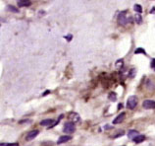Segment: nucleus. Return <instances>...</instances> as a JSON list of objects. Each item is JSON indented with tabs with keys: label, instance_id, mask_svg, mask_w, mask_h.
<instances>
[{
	"label": "nucleus",
	"instance_id": "f257e3e1",
	"mask_svg": "<svg viewBox=\"0 0 155 146\" xmlns=\"http://www.w3.org/2000/svg\"><path fill=\"white\" fill-rule=\"evenodd\" d=\"M132 21H133L132 16H130V14H128L127 11L121 12V13L119 14V16H118V23H119L121 26H126L127 24L132 23Z\"/></svg>",
	"mask_w": 155,
	"mask_h": 146
},
{
	"label": "nucleus",
	"instance_id": "f03ea898",
	"mask_svg": "<svg viewBox=\"0 0 155 146\" xmlns=\"http://www.w3.org/2000/svg\"><path fill=\"white\" fill-rule=\"evenodd\" d=\"M76 130V127H75V123H72V121H68V123H65L64 125V128H63V131L67 134H71Z\"/></svg>",
	"mask_w": 155,
	"mask_h": 146
},
{
	"label": "nucleus",
	"instance_id": "7ed1b4c3",
	"mask_svg": "<svg viewBox=\"0 0 155 146\" xmlns=\"http://www.w3.org/2000/svg\"><path fill=\"white\" fill-rule=\"evenodd\" d=\"M137 106V98L136 96H130L127 100V108L130 109H134Z\"/></svg>",
	"mask_w": 155,
	"mask_h": 146
},
{
	"label": "nucleus",
	"instance_id": "20e7f679",
	"mask_svg": "<svg viewBox=\"0 0 155 146\" xmlns=\"http://www.w3.org/2000/svg\"><path fill=\"white\" fill-rule=\"evenodd\" d=\"M142 107L146 109H155V101L152 100H145L143 103H142Z\"/></svg>",
	"mask_w": 155,
	"mask_h": 146
},
{
	"label": "nucleus",
	"instance_id": "39448f33",
	"mask_svg": "<svg viewBox=\"0 0 155 146\" xmlns=\"http://www.w3.org/2000/svg\"><path fill=\"white\" fill-rule=\"evenodd\" d=\"M68 119L70 120V121H72V123H79L80 121V116L78 115L77 113L75 112H71L70 113H69V116H68Z\"/></svg>",
	"mask_w": 155,
	"mask_h": 146
},
{
	"label": "nucleus",
	"instance_id": "423d86ee",
	"mask_svg": "<svg viewBox=\"0 0 155 146\" xmlns=\"http://www.w3.org/2000/svg\"><path fill=\"white\" fill-rule=\"evenodd\" d=\"M39 133V131L38 130H36V129H35V130H31V131H30L27 134V137H26V139L27 140H32L34 138H35L36 136H38V134Z\"/></svg>",
	"mask_w": 155,
	"mask_h": 146
},
{
	"label": "nucleus",
	"instance_id": "0eeeda50",
	"mask_svg": "<svg viewBox=\"0 0 155 146\" xmlns=\"http://www.w3.org/2000/svg\"><path fill=\"white\" fill-rule=\"evenodd\" d=\"M125 117H126V113H120L119 116H118L115 120H113V124H118V123H121L122 121H123L125 120Z\"/></svg>",
	"mask_w": 155,
	"mask_h": 146
},
{
	"label": "nucleus",
	"instance_id": "6e6552de",
	"mask_svg": "<svg viewBox=\"0 0 155 146\" xmlns=\"http://www.w3.org/2000/svg\"><path fill=\"white\" fill-rule=\"evenodd\" d=\"M72 137L69 136V135H62L59 137V139L57 140V144H62V143H65V142H68L69 140H71Z\"/></svg>",
	"mask_w": 155,
	"mask_h": 146
},
{
	"label": "nucleus",
	"instance_id": "1a4fd4ad",
	"mask_svg": "<svg viewBox=\"0 0 155 146\" xmlns=\"http://www.w3.org/2000/svg\"><path fill=\"white\" fill-rule=\"evenodd\" d=\"M55 121L53 120L52 119H48V120H44L42 121H40V124L43 125V127H50L51 125L54 124Z\"/></svg>",
	"mask_w": 155,
	"mask_h": 146
},
{
	"label": "nucleus",
	"instance_id": "9d476101",
	"mask_svg": "<svg viewBox=\"0 0 155 146\" xmlns=\"http://www.w3.org/2000/svg\"><path fill=\"white\" fill-rule=\"evenodd\" d=\"M138 135H140V133H138L137 130H134V129H130V130H129V132H128V137L133 140Z\"/></svg>",
	"mask_w": 155,
	"mask_h": 146
},
{
	"label": "nucleus",
	"instance_id": "9b49d317",
	"mask_svg": "<svg viewBox=\"0 0 155 146\" xmlns=\"http://www.w3.org/2000/svg\"><path fill=\"white\" fill-rule=\"evenodd\" d=\"M31 4V1H27V0H20V1H18V6L19 7H27V6H30Z\"/></svg>",
	"mask_w": 155,
	"mask_h": 146
},
{
	"label": "nucleus",
	"instance_id": "f8f14e48",
	"mask_svg": "<svg viewBox=\"0 0 155 146\" xmlns=\"http://www.w3.org/2000/svg\"><path fill=\"white\" fill-rule=\"evenodd\" d=\"M144 140H145V136L142 135V134H140V135L137 136L136 138L134 139V142H136V143H141V142H143Z\"/></svg>",
	"mask_w": 155,
	"mask_h": 146
},
{
	"label": "nucleus",
	"instance_id": "ddd939ff",
	"mask_svg": "<svg viewBox=\"0 0 155 146\" xmlns=\"http://www.w3.org/2000/svg\"><path fill=\"white\" fill-rule=\"evenodd\" d=\"M134 21H136L137 24H138V25H140V24L142 23V17L140 14H136L134 15Z\"/></svg>",
	"mask_w": 155,
	"mask_h": 146
},
{
	"label": "nucleus",
	"instance_id": "4468645a",
	"mask_svg": "<svg viewBox=\"0 0 155 146\" xmlns=\"http://www.w3.org/2000/svg\"><path fill=\"white\" fill-rule=\"evenodd\" d=\"M134 11H136L137 14H140L141 12H142V7L140 5V4H136V5L134 6Z\"/></svg>",
	"mask_w": 155,
	"mask_h": 146
},
{
	"label": "nucleus",
	"instance_id": "2eb2a0df",
	"mask_svg": "<svg viewBox=\"0 0 155 146\" xmlns=\"http://www.w3.org/2000/svg\"><path fill=\"white\" fill-rule=\"evenodd\" d=\"M108 98H109V100H110V101H112V102H115V101L117 100V96H116V93H114V92L110 93V94H109V96H108Z\"/></svg>",
	"mask_w": 155,
	"mask_h": 146
},
{
	"label": "nucleus",
	"instance_id": "dca6fc26",
	"mask_svg": "<svg viewBox=\"0 0 155 146\" xmlns=\"http://www.w3.org/2000/svg\"><path fill=\"white\" fill-rule=\"evenodd\" d=\"M134 54H146V51L143 50V48L140 47V48H137V50H134Z\"/></svg>",
	"mask_w": 155,
	"mask_h": 146
},
{
	"label": "nucleus",
	"instance_id": "f3484780",
	"mask_svg": "<svg viewBox=\"0 0 155 146\" xmlns=\"http://www.w3.org/2000/svg\"><path fill=\"white\" fill-rule=\"evenodd\" d=\"M123 63H124V60L123 59H119L116 61V67L117 68H121L122 66H123Z\"/></svg>",
	"mask_w": 155,
	"mask_h": 146
},
{
	"label": "nucleus",
	"instance_id": "a211bd4d",
	"mask_svg": "<svg viewBox=\"0 0 155 146\" xmlns=\"http://www.w3.org/2000/svg\"><path fill=\"white\" fill-rule=\"evenodd\" d=\"M8 9H9L10 11H12V12H14V13H18V12H19V9H17V8L12 6V5H8Z\"/></svg>",
	"mask_w": 155,
	"mask_h": 146
},
{
	"label": "nucleus",
	"instance_id": "6ab92c4d",
	"mask_svg": "<svg viewBox=\"0 0 155 146\" xmlns=\"http://www.w3.org/2000/svg\"><path fill=\"white\" fill-rule=\"evenodd\" d=\"M64 38L66 39V40H68V42H70V40H72V38H73V36H72V35H67V36H65Z\"/></svg>",
	"mask_w": 155,
	"mask_h": 146
},
{
	"label": "nucleus",
	"instance_id": "aec40b11",
	"mask_svg": "<svg viewBox=\"0 0 155 146\" xmlns=\"http://www.w3.org/2000/svg\"><path fill=\"white\" fill-rule=\"evenodd\" d=\"M151 68L155 71V58H153V59L151 60Z\"/></svg>",
	"mask_w": 155,
	"mask_h": 146
},
{
	"label": "nucleus",
	"instance_id": "412c9836",
	"mask_svg": "<svg viewBox=\"0 0 155 146\" xmlns=\"http://www.w3.org/2000/svg\"><path fill=\"white\" fill-rule=\"evenodd\" d=\"M7 146H19V143H17V142H14V143H9V144H7Z\"/></svg>",
	"mask_w": 155,
	"mask_h": 146
},
{
	"label": "nucleus",
	"instance_id": "4be33fe9",
	"mask_svg": "<svg viewBox=\"0 0 155 146\" xmlns=\"http://www.w3.org/2000/svg\"><path fill=\"white\" fill-rule=\"evenodd\" d=\"M49 93H50V91H49V90H47V91H45V92L43 93V94H42V96H46L47 94H49Z\"/></svg>",
	"mask_w": 155,
	"mask_h": 146
},
{
	"label": "nucleus",
	"instance_id": "5701e85b",
	"mask_svg": "<svg viewBox=\"0 0 155 146\" xmlns=\"http://www.w3.org/2000/svg\"><path fill=\"white\" fill-rule=\"evenodd\" d=\"M122 107H123V106H122V104H120L119 106H118V109H120V108H122Z\"/></svg>",
	"mask_w": 155,
	"mask_h": 146
},
{
	"label": "nucleus",
	"instance_id": "b1692460",
	"mask_svg": "<svg viewBox=\"0 0 155 146\" xmlns=\"http://www.w3.org/2000/svg\"><path fill=\"white\" fill-rule=\"evenodd\" d=\"M1 146H7V144H5V143H1Z\"/></svg>",
	"mask_w": 155,
	"mask_h": 146
}]
</instances>
